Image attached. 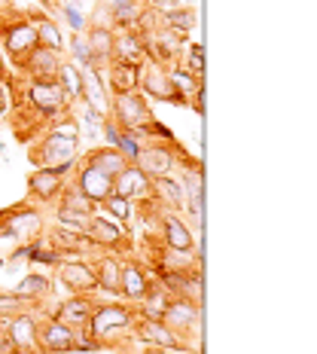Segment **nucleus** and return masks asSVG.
<instances>
[{
  "label": "nucleus",
  "mask_w": 317,
  "mask_h": 354,
  "mask_svg": "<svg viewBox=\"0 0 317 354\" xmlns=\"http://www.w3.org/2000/svg\"><path fill=\"white\" fill-rule=\"evenodd\" d=\"M88 239L98 248H119L125 241V230L119 220H113L110 214H92V226H88Z\"/></svg>",
  "instance_id": "nucleus-20"
},
{
  "label": "nucleus",
  "mask_w": 317,
  "mask_h": 354,
  "mask_svg": "<svg viewBox=\"0 0 317 354\" xmlns=\"http://www.w3.org/2000/svg\"><path fill=\"white\" fill-rule=\"evenodd\" d=\"M162 324L171 327L174 333H180L183 342H186L189 333H198V324H202V306H195V302H189L183 297H171V306H168L165 315H162Z\"/></svg>",
  "instance_id": "nucleus-6"
},
{
  "label": "nucleus",
  "mask_w": 317,
  "mask_h": 354,
  "mask_svg": "<svg viewBox=\"0 0 317 354\" xmlns=\"http://www.w3.org/2000/svg\"><path fill=\"white\" fill-rule=\"evenodd\" d=\"M73 333H77V330H70L68 324H61L58 318H46V321H40V327H37V345H40V351H46V354L73 351Z\"/></svg>",
  "instance_id": "nucleus-13"
},
{
  "label": "nucleus",
  "mask_w": 317,
  "mask_h": 354,
  "mask_svg": "<svg viewBox=\"0 0 317 354\" xmlns=\"http://www.w3.org/2000/svg\"><path fill=\"white\" fill-rule=\"evenodd\" d=\"M25 104H28V110H34V116H40V120H58V116L68 113L70 98L64 95V88L58 86V80H28Z\"/></svg>",
  "instance_id": "nucleus-2"
},
{
  "label": "nucleus",
  "mask_w": 317,
  "mask_h": 354,
  "mask_svg": "<svg viewBox=\"0 0 317 354\" xmlns=\"http://www.w3.org/2000/svg\"><path fill=\"white\" fill-rule=\"evenodd\" d=\"M141 88L150 98H159L165 104H186L180 95L171 88V80H168V71L156 62H144L141 64Z\"/></svg>",
  "instance_id": "nucleus-12"
},
{
  "label": "nucleus",
  "mask_w": 317,
  "mask_h": 354,
  "mask_svg": "<svg viewBox=\"0 0 317 354\" xmlns=\"http://www.w3.org/2000/svg\"><path fill=\"white\" fill-rule=\"evenodd\" d=\"M70 171H61V168H37V171L28 177V189L31 196H37L40 202H55L61 196L64 183H68Z\"/></svg>",
  "instance_id": "nucleus-15"
},
{
  "label": "nucleus",
  "mask_w": 317,
  "mask_h": 354,
  "mask_svg": "<svg viewBox=\"0 0 317 354\" xmlns=\"http://www.w3.org/2000/svg\"><path fill=\"white\" fill-rule=\"evenodd\" d=\"M0 34H3V49H6V55L12 58V62L19 64H25V58L34 53L40 43H37V28H34V21L31 19H25V16H12V21H6L3 28H0Z\"/></svg>",
  "instance_id": "nucleus-4"
},
{
  "label": "nucleus",
  "mask_w": 317,
  "mask_h": 354,
  "mask_svg": "<svg viewBox=\"0 0 317 354\" xmlns=\"http://www.w3.org/2000/svg\"><path fill=\"white\" fill-rule=\"evenodd\" d=\"M73 183H77L79 193H83L92 205H101L110 193H113V177H107L95 165H88V162H77V177H73Z\"/></svg>",
  "instance_id": "nucleus-11"
},
{
  "label": "nucleus",
  "mask_w": 317,
  "mask_h": 354,
  "mask_svg": "<svg viewBox=\"0 0 317 354\" xmlns=\"http://www.w3.org/2000/svg\"><path fill=\"white\" fill-rule=\"evenodd\" d=\"M37 327H40V321H37L34 312H19L12 315L10 324H6V330H10L12 342H16V348L21 354H37L40 351V345H37Z\"/></svg>",
  "instance_id": "nucleus-16"
},
{
  "label": "nucleus",
  "mask_w": 317,
  "mask_h": 354,
  "mask_svg": "<svg viewBox=\"0 0 317 354\" xmlns=\"http://www.w3.org/2000/svg\"><path fill=\"white\" fill-rule=\"evenodd\" d=\"M61 12H64V19H68V25H70V31H83L86 28V19H83V12H79V6H73V3H64L61 6Z\"/></svg>",
  "instance_id": "nucleus-44"
},
{
  "label": "nucleus",
  "mask_w": 317,
  "mask_h": 354,
  "mask_svg": "<svg viewBox=\"0 0 317 354\" xmlns=\"http://www.w3.org/2000/svg\"><path fill=\"white\" fill-rule=\"evenodd\" d=\"M58 86L64 88V95H68L70 101H83L86 95V80H83V68H77L73 62H61V68L55 73Z\"/></svg>",
  "instance_id": "nucleus-28"
},
{
  "label": "nucleus",
  "mask_w": 317,
  "mask_h": 354,
  "mask_svg": "<svg viewBox=\"0 0 317 354\" xmlns=\"http://www.w3.org/2000/svg\"><path fill=\"white\" fill-rule=\"evenodd\" d=\"M55 220H58V230L73 232V235H88V226H92V214H77L64 208L55 211Z\"/></svg>",
  "instance_id": "nucleus-34"
},
{
  "label": "nucleus",
  "mask_w": 317,
  "mask_h": 354,
  "mask_svg": "<svg viewBox=\"0 0 317 354\" xmlns=\"http://www.w3.org/2000/svg\"><path fill=\"white\" fill-rule=\"evenodd\" d=\"M116 150H119L128 162H137V156H141V150H144V141H137L135 135H119V144H116Z\"/></svg>",
  "instance_id": "nucleus-42"
},
{
  "label": "nucleus",
  "mask_w": 317,
  "mask_h": 354,
  "mask_svg": "<svg viewBox=\"0 0 317 354\" xmlns=\"http://www.w3.org/2000/svg\"><path fill=\"white\" fill-rule=\"evenodd\" d=\"M6 113H10V101H6V88L0 86V120H3Z\"/></svg>",
  "instance_id": "nucleus-47"
},
{
  "label": "nucleus",
  "mask_w": 317,
  "mask_h": 354,
  "mask_svg": "<svg viewBox=\"0 0 317 354\" xmlns=\"http://www.w3.org/2000/svg\"><path fill=\"white\" fill-rule=\"evenodd\" d=\"M19 235H12V232H6V230H0V260L3 263H10V257L19 250Z\"/></svg>",
  "instance_id": "nucleus-43"
},
{
  "label": "nucleus",
  "mask_w": 317,
  "mask_h": 354,
  "mask_svg": "<svg viewBox=\"0 0 317 354\" xmlns=\"http://www.w3.org/2000/svg\"><path fill=\"white\" fill-rule=\"evenodd\" d=\"M110 62H119V64H135L141 68L146 62V43L137 31H119L113 37V55Z\"/></svg>",
  "instance_id": "nucleus-17"
},
{
  "label": "nucleus",
  "mask_w": 317,
  "mask_h": 354,
  "mask_svg": "<svg viewBox=\"0 0 317 354\" xmlns=\"http://www.w3.org/2000/svg\"><path fill=\"white\" fill-rule=\"evenodd\" d=\"M153 196L159 198V202H165V205H171V208H186V193H183V187H180V180L171 174H165V177H153Z\"/></svg>",
  "instance_id": "nucleus-27"
},
{
  "label": "nucleus",
  "mask_w": 317,
  "mask_h": 354,
  "mask_svg": "<svg viewBox=\"0 0 317 354\" xmlns=\"http://www.w3.org/2000/svg\"><path fill=\"white\" fill-rule=\"evenodd\" d=\"M180 64L186 68L193 77H198V80H204V49L198 46V43H193V46L183 53V58H180Z\"/></svg>",
  "instance_id": "nucleus-38"
},
{
  "label": "nucleus",
  "mask_w": 317,
  "mask_h": 354,
  "mask_svg": "<svg viewBox=\"0 0 317 354\" xmlns=\"http://www.w3.org/2000/svg\"><path fill=\"white\" fill-rule=\"evenodd\" d=\"M119 275H122V263L113 257H101L95 263V278H98V290H104L107 297H119Z\"/></svg>",
  "instance_id": "nucleus-24"
},
{
  "label": "nucleus",
  "mask_w": 317,
  "mask_h": 354,
  "mask_svg": "<svg viewBox=\"0 0 317 354\" xmlns=\"http://www.w3.org/2000/svg\"><path fill=\"white\" fill-rule=\"evenodd\" d=\"M98 208H104V211L110 214V217L119 220V223H125V220H128L131 214H135V205H131L125 196H119V193H110V196L104 198V202L98 205Z\"/></svg>",
  "instance_id": "nucleus-35"
},
{
  "label": "nucleus",
  "mask_w": 317,
  "mask_h": 354,
  "mask_svg": "<svg viewBox=\"0 0 317 354\" xmlns=\"http://www.w3.org/2000/svg\"><path fill=\"white\" fill-rule=\"evenodd\" d=\"M162 235H165V245L168 250H180V254H189L195 250V239L193 230L183 223V217H162Z\"/></svg>",
  "instance_id": "nucleus-23"
},
{
  "label": "nucleus",
  "mask_w": 317,
  "mask_h": 354,
  "mask_svg": "<svg viewBox=\"0 0 317 354\" xmlns=\"http://www.w3.org/2000/svg\"><path fill=\"white\" fill-rule=\"evenodd\" d=\"M113 193L125 196L128 202H141V198L153 196V183H150V177L135 165V162H128V165L113 177Z\"/></svg>",
  "instance_id": "nucleus-14"
},
{
  "label": "nucleus",
  "mask_w": 317,
  "mask_h": 354,
  "mask_svg": "<svg viewBox=\"0 0 317 354\" xmlns=\"http://www.w3.org/2000/svg\"><path fill=\"white\" fill-rule=\"evenodd\" d=\"M28 302L16 297V293H0V318H12V315L25 312Z\"/></svg>",
  "instance_id": "nucleus-41"
},
{
  "label": "nucleus",
  "mask_w": 317,
  "mask_h": 354,
  "mask_svg": "<svg viewBox=\"0 0 317 354\" xmlns=\"http://www.w3.org/2000/svg\"><path fill=\"white\" fill-rule=\"evenodd\" d=\"M135 3H153V0H135Z\"/></svg>",
  "instance_id": "nucleus-49"
},
{
  "label": "nucleus",
  "mask_w": 317,
  "mask_h": 354,
  "mask_svg": "<svg viewBox=\"0 0 317 354\" xmlns=\"http://www.w3.org/2000/svg\"><path fill=\"white\" fill-rule=\"evenodd\" d=\"M119 135H122V131H119V125H116L113 120H104V122H101V138L107 141V147H116V144H119Z\"/></svg>",
  "instance_id": "nucleus-46"
},
{
  "label": "nucleus",
  "mask_w": 317,
  "mask_h": 354,
  "mask_svg": "<svg viewBox=\"0 0 317 354\" xmlns=\"http://www.w3.org/2000/svg\"><path fill=\"white\" fill-rule=\"evenodd\" d=\"M40 226H43V217L34 208H28V205H16V208L0 214V230L19 235L21 245L31 241L34 235H40Z\"/></svg>",
  "instance_id": "nucleus-10"
},
{
  "label": "nucleus",
  "mask_w": 317,
  "mask_h": 354,
  "mask_svg": "<svg viewBox=\"0 0 317 354\" xmlns=\"http://www.w3.org/2000/svg\"><path fill=\"white\" fill-rule=\"evenodd\" d=\"M61 205H58V208H64V211H77V214H95V208H98V205H92L88 202V198L79 193V187L73 180H68L64 183V189H61Z\"/></svg>",
  "instance_id": "nucleus-33"
},
{
  "label": "nucleus",
  "mask_w": 317,
  "mask_h": 354,
  "mask_svg": "<svg viewBox=\"0 0 317 354\" xmlns=\"http://www.w3.org/2000/svg\"><path fill=\"white\" fill-rule=\"evenodd\" d=\"M68 49L73 53V64H77V68H92V49H88V43L83 40V34H73Z\"/></svg>",
  "instance_id": "nucleus-39"
},
{
  "label": "nucleus",
  "mask_w": 317,
  "mask_h": 354,
  "mask_svg": "<svg viewBox=\"0 0 317 354\" xmlns=\"http://www.w3.org/2000/svg\"><path fill=\"white\" fill-rule=\"evenodd\" d=\"M3 266H6V263H3V260H0V269H3Z\"/></svg>",
  "instance_id": "nucleus-50"
},
{
  "label": "nucleus",
  "mask_w": 317,
  "mask_h": 354,
  "mask_svg": "<svg viewBox=\"0 0 317 354\" xmlns=\"http://www.w3.org/2000/svg\"><path fill=\"white\" fill-rule=\"evenodd\" d=\"M180 297L189 299V302H195V306H202L204 293H202V272H198V269H189L186 272V278H183V287H180Z\"/></svg>",
  "instance_id": "nucleus-37"
},
{
  "label": "nucleus",
  "mask_w": 317,
  "mask_h": 354,
  "mask_svg": "<svg viewBox=\"0 0 317 354\" xmlns=\"http://www.w3.org/2000/svg\"><path fill=\"white\" fill-rule=\"evenodd\" d=\"M162 28H168V31H174L177 37L186 40L189 31H195V10L193 6H183V10L168 12V16H162Z\"/></svg>",
  "instance_id": "nucleus-32"
},
{
  "label": "nucleus",
  "mask_w": 317,
  "mask_h": 354,
  "mask_svg": "<svg viewBox=\"0 0 317 354\" xmlns=\"http://www.w3.org/2000/svg\"><path fill=\"white\" fill-rule=\"evenodd\" d=\"M6 324H10V318H0V354H21L16 348V342H12L10 330H6Z\"/></svg>",
  "instance_id": "nucleus-45"
},
{
  "label": "nucleus",
  "mask_w": 317,
  "mask_h": 354,
  "mask_svg": "<svg viewBox=\"0 0 317 354\" xmlns=\"http://www.w3.org/2000/svg\"><path fill=\"white\" fill-rule=\"evenodd\" d=\"M49 135L68 138V141H79V122H73L70 116H58V120H52V129H49Z\"/></svg>",
  "instance_id": "nucleus-40"
},
{
  "label": "nucleus",
  "mask_w": 317,
  "mask_h": 354,
  "mask_svg": "<svg viewBox=\"0 0 317 354\" xmlns=\"http://www.w3.org/2000/svg\"><path fill=\"white\" fill-rule=\"evenodd\" d=\"M113 122L119 125L122 135H131L135 129H141L144 122L153 120L150 113V104L141 92H122V95H113Z\"/></svg>",
  "instance_id": "nucleus-5"
},
{
  "label": "nucleus",
  "mask_w": 317,
  "mask_h": 354,
  "mask_svg": "<svg viewBox=\"0 0 317 354\" xmlns=\"http://www.w3.org/2000/svg\"><path fill=\"white\" fill-rule=\"evenodd\" d=\"M135 165L141 168L150 180L153 177L171 174V168L177 165V144H159V141L144 144V150H141V156H137Z\"/></svg>",
  "instance_id": "nucleus-7"
},
{
  "label": "nucleus",
  "mask_w": 317,
  "mask_h": 354,
  "mask_svg": "<svg viewBox=\"0 0 317 354\" xmlns=\"http://www.w3.org/2000/svg\"><path fill=\"white\" fill-rule=\"evenodd\" d=\"M49 287H52V278H49V275H43V272H28V275L21 278L16 287H12V293L21 297L25 302H37V299L46 297Z\"/></svg>",
  "instance_id": "nucleus-29"
},
{
  "label": "nucleus",
  "mask_w": 317,
  "mask_h": 354,
  "mask_svg": "<svg viewBox=\"0 0 317 354\" xmlns=\"http://www.w3.org/2000/svg\"><path fill=\"white\" fill-rule=\"evenodd\" d=\"M150 284H153L150 272H144L137 263H122L119 293H122L125 299H131V302H141V299H144V293L150 290Z\"/></svg>",
  "instance_id": "nucleus-22"
},
{
  "label": "nucleus",
  "mask_w": 317,
  "mask_h": 354,
  "mask_svg": "<svg viewBox=\"0 0 317 354\" xmlns=\"http://www.w3.org/2000/svg\"><path fill=\"white\" fill-rule=\"evenodd\" d=\"M137 339H141L144 345H150V348H162V351H180L186 348V342H183L180 333H174L171 327H165L162 321H150V318H141L135 324V330H131Z\"/></svg>",
  "instance_id": "nucleus-9"
},
{
  "label": "nucleus",
  "mask_w": 317,
  "mask_h": 354,
  "mask_svg": "<svg viewBox=\"0 0 317 354\" xmlns=\"http://www.w3.org/2000/svg\"><path fill=\"white\" fill-rule=\"evenodd\" d=\"M86 330L98 339L101 345L119 342L122 336H128L131 330H135V312H131L128 306H122V302H101V306H95Z\"/></svg>",
  "instance_id": "nucleus-1"
},
{
  "label": "nucleus",
  "mask_w": 317,
  "mask_h": 354,
  "mask_svg": "<svg viewBox=\"0 0 317 354\" xmlns=\"http://www.w3.org/2000/svg\"><path fill=\"white\" fill-rule=\"evenodd\" d=\"M19 3H25V0H19Z\"/></svg>",
  "instance_id": "nucleus-51"
},
{
  "label": "nucleus",
  "mask_w": 317,
  "mask_h": 354,
  "mask_svg": "<svg viewBox=\"0 0 317 354\" xmlns=\"http://www.w3.org/2000/svg\"><path fill=\"white\" fill-rule=\"evenodd\" d=\"M86 162H88V165H95L98 171H104L107 177H116L125 165H128V159H125L116 147H98V150L88 153Z\"/></svg>",
  "instance_id": "nucleus-25"
},
{
  "label": "nucleus",
  "mask_w": 317,
  "mask_h": 354,
  "mask_svg": "<svg viewBox=\"0 0 317 354\" xmlns=\"http://www.w3.org/2000/svg\"><path fill=\"white\" fill-rule=\"evenodd\" d=\"M165 71H168V80H171V88H174L177 95H180L183 101H186V104H189V98L195 95V88H198V86H204V80L193 77V73L183 68L180 62H177V64H168Z\"/></svg>",
  "instance_id": "nucleus-31"
},
{
  "label": "nucleus",
  "mask_w": 317,
  "mask_h": 354,
  "mask_svg": "<svg viewBox=\"0 0 317 354\" xmlns=\"http://www.w3.org/2000/svg\"><path fill=\"white\" fill-rule=\"evenodd\" d=\"M128 6H141V3H135V0H113L110 10H128Z\"/></svg>",
  "instance_id": "nucleus-48"
},
{
  "label": "nucleus",
  "mask_w": 317,
  "mask_h": 354,
  "mask_svg": "<svg viewBox=\"0 0 317 354\" xmlns=\"http://www.w3.org/2000/svg\"><path fill=\"white\" fill-rule=\"evenodd\" d=\"M95 312V302L86 297V293H73L70 299H64L61 306L55 308L52 318H58L61 324H68L70 330H86L88 327V318Z\"/></svg>",
  "instance_id": "nucleus-18"
},
{
  "label": "nucleus",
  "mask_w": 317,
  "mask_h": 354,
  "mask_svg": "<svg viewBox=\"0 0 317 354\" xmlns=\"http://www.w3.org/2000/svg\"><path fill=\"white\" fill-rule=\"evenodd\" d=\"M79 141H68V138L46 135L40 144L31 147V162L37 168H61V171H73L79 162L77 153Z\"/></svg>",
  "instance_id": "nucleus-3"
},
{
  "label": "nucleus",
  "mask_w": 317,
  "mask_h": 354,
  "mask_svg": "<svg viewBox=\"0 0 317 354\" xmlns=\"http://www.w3.org/2000/svg\"><path fill=\"white\" fill-rule=\"evenodd\" d=\"M58 68H61V53L46 49V46H37L34 53L25 58V64H21L28 80H55Z\"/></svg>",
  "instance_id": "nucleus-19"
},
{
  "label": "nucleus",
  "mask_w": 317,
  "mask_h": 354,
  "mask_svg": "<svg viewBox=\"0 0 317 354\" xmlns=\"http://www.w3.org/2000/svg\"><path fill=\"white\" fill-rule=\"evenodd\" d=\"M28 260H31V266H58L61 257H58L55 248H43L40 241H28Z\"/></svg>",
  "instance_id": "nucleus-36"
},
{
  "label": "nucleus",
  "mask_w": 317,
  "mask_h": 354,
  "mask_svg": "<svg viewBox=\"0 0 317 354\" xmlns=\"http://www.w3.org/2000/svg\"><path fill=\"white\" fill-rule=\"evenodd\" d=\"M55 275L70 293H92L98 287L95 263H88V260H61L55 266Z\"/></svg>",
  "instance_id": "nucleus-8"
},
{
  "label": "nucleus",
  "mask_w": 317,
  "mask_h": 354,
  "mask_svg": "<svg viewBox=\"0 0 317 354\" xmlns=\"http://www.w3.org/2000/svg\"><path fill=\"white\" fill-rule=\"evenodd\" d=\"M107 88L113 95H122V92H141V68L135 64H119V62H110L107 64Z\"/></svg>",
  "instance_id": "nucleus-21"
},
{
  "label": "nucleus",
  "mask_w": 317,
  "mask_h": 354,
  "mask_svg": "<svg viewBox=\"0 0 317 354\" xmlns=\"http://www.w3.org/2000/svg\"><path fill=\"white\" fill-rule=\"evenodd\" d=\"M31 21H34V28H37V43H40V46L55 49V53H64V49H68V40H64L61 28H58L49 16H34Z\"/></svg>",
  "instance_id": "nucleus-30"
},
{
  "label": "nucleus",
  "mask_w": 317,
  "mask_h": 354,
  "mask_svg": "<svg viewBox=\"0 0 317 354\" xmlns=\"http://www.w3.org/2000/svg\"><path fill=\"white\" fill-rule=\"evenodd\" d=\"M168 306H171V293H168L162 284H150V290H146L144 299L137 302L141 318H150V321H162V315H165Z\"/></svg>",
  "instance_id": "nucleus-26"
}]
</instances>
